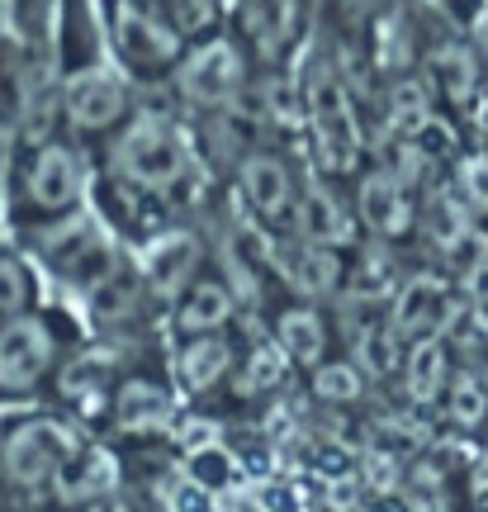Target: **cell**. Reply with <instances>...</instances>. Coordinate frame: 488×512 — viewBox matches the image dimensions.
<instances>
[{
	"label": "cell",
	"instance_id": "18",
	"mask_svg": "<svg viewBox=\"0 0 488 512\" xmlns=\"http://www.w3.org/2000/svg\"><path fill=\"white\" fill-rule=\"evenodd\" d=\"M313 384H318V394L323 399H337V403H351L356 394H361V370H356V361L346 366V361H323V366L313 370Z\"/></svg>",
	"mask_w": 488,
	"mask_h": 512
},
{
	"label": "cell",
	"instance_id": "1",
	"mask_svg": "<svg viewBox=\"0 0 488 512\" xmlns=\"http://www.w3.org/2000/svg\"><path fill=\"white\" fill-rule=\"evenodd\" d=\"M105 176L133 204H181L199 185V147L171 110H138L105 138Z\"/></svg>",
	"mask_w": 488,
	"mask_h": 512
},
{
	"label": "cell",
	"instance_id": "11",
	"mask_svg": "<svg viewBox=\"0 0 488 512\" xmlns=\"http://www.w3.org/2000/svg\"><path fill=\"white\" fill-rule=\"evenodd\" d=\"M109 413L124 432H157L171 422V389L157 380H124L109 394Z\"/></svg>",
	"mask_w": 488,
	"mask_h": 512
},
{
	"label": "cell",
	"instance_id": "4",
	"mask_svg": "<svg viewBox=\"0 0 488 512\" xmlns=\"http://www.w3.org/2000/svg\"><path fill=\"white\" fill-rule=\"evenodd\" d=\"M62 366V337L48 313H19L0 323V399H34Z\"/></svg>",
	"mask_w": 488,
	"mask_h": 512
},
{
	"label": "cell",
	"instance_id": "19",
	"mask_svg": "<svg viewBox=\"0 0 488 512\" xmlns=\"http://www.w3.org/2000/svg\"><path fill=\"white\" fill-rule=\"evenodd\" d=\"M488 413V389L479 380H455L451 384V418L465 422V427H479V418Z\"/></svg>",
	"mask_w": 488,
	"mask_h": 512
},
{
	"label": "cell",
	"instance_id": "8",
	"mask_svg": "<svg viewBox=\"0 0 488 512\" xmlns=\"http://www.w3.org/2000/svg\"><path fill=\"white\" fill-rule=\"evenodd\" d=\"M455 313H460V304H451L446 280H436V275H413V280L394 294V318H389V328L417 347V342H436L441 332H451Z\"/></svg>",
	"mask_w": 488,
	"mask_h": 512
},
{
	"label": "cell",
	"instance_id": "5",
	"mask_svg": "<svg viewBox=\"0 0 488 512\" xmlns=\"http://www.w3.org/2000/svg\"><path fill=\"white\" fill-rule=\"evenodd\" d=\"M247 48L233 43V38H204L195 43L185 62L176 67V86H181V100L195 105V110H233V100L247 86Z\"/></svg>",
	"mask_w": 488,
	"mask_h": 512
},
{
	"label": "cell",
	"instance_id": "3",
	"mask_svg": "<svg viewBox=\"0 0 488 512\" xmlns=\"http://www.w3.org/2000/svg\"><path fill=\"white\" fill-rule=\"evenodd\" d=\"M76 456H81V446L62 422L29 418L15 422L10 437L0 441V475L19 494H57Z\"/></svg>",
	"mask_w": 488,
	"mask_h": 512
},
{
	"label": "cell",
	"instance_id": "9",
	"mask_svg": "<svg viewBox=\"0 0 488 512\" xmlns=\"http://www.w3.org/2000/svg\"><path fill=\"white\" fill-rule=\"evenodd\" d=\"M233 313H237V299L218 275H195L176 294V332L181 337H218V332H228Z\"/></svg>",
	"mask_w": 488,
	"mask_h": 512
},
{
	"label": "cell",
	"instance_id": "16",
	"mask_svg": "<svg viewBox=\"0 0 488 512\" xmlns=\"http://www.w3.org/2000/svg\"><path fill=\"white\" fill-rule=\"evenodd\" d=\"M34 309V275L15 252H0V323Z\"/></svg>",
	"mask_w": 488,
	"mask_h": 512
},
{
	"label": "cell",
	"instance_id": "7",
	"mask_svg": "<svg viewBox=\"0 0 488 512\" xmlns=\"http://www.w3.org/2000/svg\"><path fill=\"white\" fill-rule=\"evenodd\" d=\"M237 185H242L247 209H252L266 228H294V214H299V200H304V181L290 171L285 157H275V152H252V157L242 162Z\"/></svg>",
	"mask_w": 488,
	"mask_h": 512
},
{
	"label": "cell",
	"instance_id": "2",
	"mask_svg": "<svg viewBox=\"0 0 488 512\" xmlns=\"http://www.w3.org/2000/svg\"><path fill=\"white\" fill-rule=\"evenodd\" d=\"M86 185H91V162H86V147L76 133H67V128L29 133L15 166H10V181H5L10 219L24 233L67 228L86 204Z\"/></svg>",
	"mask_w": 488,
	"mask_h": 512
},
{
	"label": "cell",
	"instance_id": "13",
	"mask_svg": "<svg viewBox=\"0 0 488 512\" xmlns=\"http://www.w3.org/2000/svg\"><path fill=\"white\" fill-rule=\"evenodd\" d=\"M356 219L370 228V233H380V238H394L403 233L408 223H413V204L403 195V185L394 176H370V181L356 190Z\"/></svg>",
	"mask_w": 488,
	"mask_h": 512
},
{
	"label": "cell",
	"instance_id": "14",
	"mask_svg": "<svg viewBox=\"0 0 488 512\" xmlns=\"http://www.w3.org/2000/svg\"><path fill=\"white\" fill-rule=\"evenodd\" d=\"M275 347L285 351L290 361L299 366H323L327 361V328L318 309H308V304H294V309H280L275 318Z\"/></svg>",
	"mask_w": 488,
	"mask_h": 512
},
{
	"label": "cell",
	"instance_id": "15",
	"mask_svg": "<svg viewBox=\"0 0 488 512\" xmlns=\"http://www.w3.org/2000/svg\"><path fill=\"white\" fill-rule=\"evenodd\" d=\"M403 375H408V394L413 399H436V389L446 384V351H441V337L436 342H417L403 361Z\"/></svg>",
	"mask_w": 488,
	"mask_h": 512
},
{
	"label": "cell",
	"instance_id": "17",
	"mask_svg": "<svg viewBox=\"0 0 488 512\" xmlns=\"http://www.w3.org/2000/svg\"><path fill=\"white\" fill-rule=\"evenodd\" d=\"M398 342H403V337H398L394 328H384V323L370 328L361 342H356V370H365V375H389V370H398L403 366Z\"/></svg>",
	"mask_w": 488,
	"mask_h": 512
},
{
	"label": "cell",
	"instance_id": "21",
	"mask_svg": "<svg viewBox=\"0 0 488 512\" xmlns=\"http://www.w3.org/2000/svg\"><path fill=\"white\" fill-rule=\"evenodd\" d=\"M484 389H488V380H484Z\"/></svg>",
	"mask_w": 488,
	"mask_h": 512
},
{
	"label": "cell",
	"instance_id": "6",
	"mask_svg": "<svg viewBox=\"0 0 488 512\" xmlns=\"http://www.w3.org/2000/svg\"><path fill=\"white\" fill-rule=\"evenodd\" d=\"M237 19V43L247 48V57L261 62H280L304 43L308 5L304 0H233Z\"/></svg>",
	"mask_w": 488,
	"mask_h": 512
},
{
	"label": "cell",
	"instance_id": "20",
	"mask_svg": "<svg viewBox=\"0 0 488 512\" xmlns=\"http://www.w3.org/2000/svg\"><path fill=\"white\" fill-rule=\"evenodd\" d=\"M465 195H470L479 209H488V157H474V162H465Z\"/></svg>",
	"mask_w": 488,
	"mask_h": 512
},
{
	"label": "cell",
	"instance_id": "10",
	"mask_svg": "<svg viewBox=\"0 0 488 512\" xmlns=\"http://www.w3.org/2000/svg\"><path fill=\"white\" fill-rule=\"evenodd\" d=\"M29 138V95H24V67L19 53L5 43L0 48V190L10 181L19 147Z\"/></svg>",
	"mask_w": 488,
	"mask_h": 512
},
{
	"label": "cell",
	"instance_id": "12",
	"mask_svg": "<svg viewBox=\"0 0 488 512\" xmlns=\"http://www.w3.org/2000/svg\"><path fill=\"white\" fill-rule=\"evenodd\" d=\"M233 366H237V356H233L228 332H218V337H185L181 356H176V380L190 394H204L223 375H233Z\"/></svg>",
	"mask_w": 488,
	"mask_h": 512
}]
</instances>
